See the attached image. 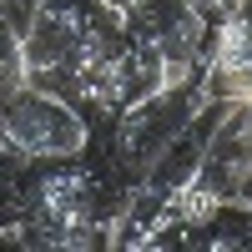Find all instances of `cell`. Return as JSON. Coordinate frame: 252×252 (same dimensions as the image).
I'll use <instances>...</instances> for the list:
<instances>
[{
    "label": "cell",
    "mask_w": 252,
    "mask_h": 252,
    "mask_svg": "<svg viewBox=\"0 0 252 252\" xmlns=\"http://www.w3.org/2000/svg\"><path fill=\"white\" fill-rule=\"evenodd\" d=\"M121 26H126V35H131L141 51L166 61L172 76L197 71L202 56H207V35H212L207 15L192 0H136V5L121 15Z\"/></svg>",
    "instance_id": "obj_5"
},
{
    "label": "cell",
    "mask_w": 252,
    "mask_h": 252,
    "mask_svg": "<svg viewBox=\"0 0 252 252\" xmlns=\"http://www.w3.org/2000/svg\"><path fill=\"white\" fill-rule=\"evenodd\" d=\"M217 106L212 96V71H207V61L197 71H187L182 81H166V86H157L152 96H141L136 106H126L116 121H111V157L116 166L131 182L146 177V166H152L166 146H172L187 126H192L197 116H207Z\"/></svg>",
    "instance_id": "obj_2"
},
{
    "label": "cell",
    "mask_w": 252,
    "mask_h": 252,
    "mask_svg": "<svg viewBox=\"0 0 252 252\" xmlns=\"http://www.w3.org/2000/svg\"><path fill=\"white\" fill-rule=\"evenodd\" d=\"M192 5L207 15V26H217V20H227V15H232V5H237V0H192Z\"/></svg>",
    "instance_id": "obj_8"
},
{
    "label": "cell",
    "mask_w": 252,
    "mask_h": 252,
    "mask_svg": "<svg viewBox=\"0 0 252 252\" xmlns=\"http://www.w3.org/2000/svg\"><path fill=\"white\" fill-rule=\"evenodd\" d=\"M31 86V61H26V26L15 20V5L0 10V106Z\"/></svg>",
    "instance_id": "obj_7"
},
{
    "label": "cell",
    "mask_w": 252,
    "mask_h": 252,
    "mask_svg": "<svg viewBox=\"0 0 252 252\" xmlns=\"http://www.w3.org/2000/svg\"><path fill=\"white\" fill-rule=\"evenodd\" d=\"M121 15L101 0H35L26 20V61L31 81L71 96L81 106L86 76L106 61V51L121 46Z\"/></svg>",
    "instance_id": "obj_1"
},
{
    "label": "cell",
    "mask_w": 252,
    "mask_h": 252,
    "mask_svg": "<svg viewBox=\"0 0 252 252\" xmlns=\"http://www.w3.org/2000/svg\"><path fill=\"white\" fill-rule=\"evenodd\" d=\"M182 197L172 192H157L152 182H131V192L121 197L116 217H111V232L106 247L121 252H152V247H182Z\"/></svg>",
    "instance_id": "obj_6"
},
{
    "label": "cell",
    "mask_w": 252,
    "mask_h": 252,
    "mask_svg": "<svg viewBox=\"0 0 252 252\" xmlns=\"http://www.w3.org/2000/svg\"><path fill=\"white\" fill-rule=\"evenodd\" d=\"M252 177V126H247V101H217V121L207 131L202 166L182 197V222L197 227L212 217V207L242 197Z\"/></svg>",
    "instance_id": "obj_3"
},
{
    "label": "cell",
    "mask_w": 252,
    "mask_h": 252,
    "mask_svg": "<svg viewBox=\"0 0 252 252\" xmlns=\"http://www.w3.org/2000/svg\"><path fill=\"white\" fill-rule=\"evenodd\" d=\"M101 5H106V10H116V15H126V10L136 5V0H101Z\"/></svg>",
    "instance_id": "obj_9"
},
{
    "label": "cell",
    "mask_w": 252,
    "mask_h": 252,
    "mask_svg": "<svg viewBox=\"0 0 252 252\" xmlns=\"http://www.w3.org/2000/svg\"><path fill=\"white\" fill-rule=\"evenodd\" d=\"M0 131L15 152L35 161H71V157H86L91 146V126L76 111V101L51 86H35V81L0 106Z\"/></svg>",
    "instance_id": "obj_4"
},
{
    "label": "cell",
    "mask_w": 252,
    "mask_h": 252,
    "mask_svg": "<svg viewBox=\"0 0 252 252\" xmlns=\"http://www.w3.org/2000/svg\"><path fill=\"white\" fill-rule=\"evenodd\" d=\"M247 126H252V101H247Z\"/></svg>",
    "instance_id": "obj_10"
}]
</instances>
